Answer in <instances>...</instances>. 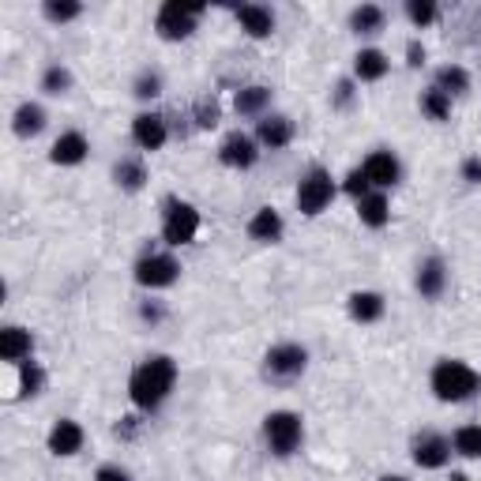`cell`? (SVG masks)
Here are the masks:
<instances>
[{"label":"cell","mask_w":481,"mask_h":481,"mask_svg":"<svg viewBox=\"0 0 481 481\" xmlns=\"http://www.w3.org/2000/svg\"><path fill=\"white\" fill-rule=\"evenodd\" d=\"M173 380H177V365L169 358H147L136 372H132V402L139 410H155L166 402V395L173 391Z\"/></svg>","instance_id":"6da1fadb"},{"label":"cell","mask_w":481,"mask_h":481,"mask_svg":"<svg viewBox=\"0 0 481 481\" xmlns=\"http://www.w3.org/2000/svg\"><path fill=\"white\" fill-rule=\"evenodd\" d=\"M481 388V376L463 361H440L433 369V391L444 402H463Z\"/></svg>","instance_id":"7a4b0ae2"},{"label":"cell","mask_w":481,"mask_h":481,"mask_svg":"<svg viewBox=\"0 0 481 481\" xmlns=\"http://www.w3.org/2000/svg\"><path fill=\"white\" fill-rule=\"evenodd\" d=\"M264 437H267V444H271L274 455H293L297 444H301V418L290 414V410H274V414H267V421H264Z\"/></svg>","instance_id":"3957f363"},{"label":"cell","mask_w":481,"mask_h":481,"mask_svg":"<svg viewBox=\"0 0 481 481\" xmlns=\"http://www.w3.org/2000/svg\"><path fill=\"white\" fill-rule=\"evenodd\" d=\"M204 12V5H181V0H169L159 12V34L169 42H181L196 31V19Z\"/></svg>","instance_id":"277c9868"},{"label":"cell","mask_w":481,"mask_h":481,"mask_svg":"<svg viewBox=\"0 0 481 481\" xmlns=\"http://www.w3.org/2000/svg\"><path fill=\"white\" fill-rule=\"evenodd\" d=\"M196 234H199V211L192 204H181V199H169L162 237L169 245H188V241H196Z\"/></svg>","instance_id":"5b68a950"},{"label":"cell","mask_w":481,"mask_h":481,"mask_svg":"<svg viewBox=\"0 0 481 481\" xmlns=\"http://www.w3.org/2000/svg\"><path fill=\"white\" fill-rule=\"evenodd\" d=\"M332 196H335L332 173H327V169H313L305 181L297 185V207L305 211V215H320L327 204H332Z\"/></svg>","instance_id":"8992f818"},{"label":"cell","mask_w":481,"mask_h":481,"mask_svg":"<svg viewBox=\"0 0 481 481\" xmlns=\"http://www.w3.org/2000/svg\"><path fill=\"white\" fill-rule=\"evenodd\" d=\"M305 365H309V353L301 350V346H293V342H283V346H274L271 353H267V361H264V372L271 376V380H297L301 372H305Z\"/></svg>","instance_id":"52a82bcc"},{"label":"cell","mask_w":481,"mask_h":481,"mask_svg":"<svg viewBox=\"0 0 481 481\" xmlns=\"http://www.w3.org/2000/svg\"><path fill=\"white\" fill-rule=\"evenodd\" d=\"M177 271H181V264H177L173 256H143L136 264V283L139 286H150V290H159V286H169Z\"/></svg>","instance_id":"ba28073f"},{"label":"cell","mask_w":481,"mask_h":481,"mask_svg":"<svg viewBox=\"0 0 481 481\" xmlns=\"http://www.w3.org/2000/svg\"><path fill=\"white\" fill-rule=\"evenodd\" d=\"M447 455H451V444H447L444 437H437V433H421V437L414 440V463L425 467V470L444 467Z\"/></svg>","instance_id":"9c48e42d"},{"label":"cell","mask_w":481,"mask_h":481,"mask_svg":"<svg viewBox=\"0 0 481 481\" xmlns=\"http://www.w3.org/2000/svg\"><path fill=\"white\" fill-rule=\"evenodd\" d=\"M218 159H222L226 166H234V169H248L252 162H256V143H252L245 132H234V136L222 139Z\"/></svg>","instance_id":"30bf717a"},{"label":"cell","mask_w":481,"mask_h":481,"mask_svg":"<svg viewBox=\"0 0 481 481\" xmlns=\"http://www.w3.org/2000/svg\"><path fill=\"white\" fill-rule=\"evenodd\" d=\"M361 169L369 177V185H376V188H388V185L399 181V159L391 155V150H372Z\"/></svg>","instance_id":"8fae6325"},{"label":"cell","mask_w":481,"mask_h":481,"mask_svg":"<svg viewBox=\"0 0 481 481\" xmlns=\"http://www.w3.org/2000/svg\"><path fill=\"white\" fill-rule=\"evenodd\" d=\"M132 139L143 147V150H159L166 143V120L159 113H139L136 124H132Z\"/></svg>","instance_id":"7c38bea8"},{"label":"cell","mask_w":481,"mask_h":481,"mask_svg":"<svg viewBox=\"0 0 481 481\" xmlns=\"http://www.w3.org/2000/svg\"><path fill=\"white\" fill-rule=\"evenodd\" d=\"M31 346H34V339H31V332H23V327H5V332H0V358L5 361L23 365V358H31Z\"/></svg>","instance_id":"4fadbf2b"},{"label":"cell","mask_w":481,"mask_h":481,"mask_svg":"<svg viewBox=\"0 0 481 481\" xmlns=\"http://www.w3.org/2000/svg\"><path fill=\"white\" fill-rule=\"evenodd\" d=\"M87 139L80 136V132H64L57 143H53V150H49V159H53L57 166H75V162H83L87 159Z\"/></svg>","instance_id":"5bb4252c"},{"label":"cell","mask_w":481,"mask_h":481,"mask_svg":"<svg viewBox=\"0 0 481 481\" xmlns=\"http://www.w3.org/2000/svg\"><path fill=\"white\" fill-rule=\"evenodd\" d=\"M83 447V428L75 421H57L53 433H49V451L53 455H75Z\"/></svg>","instance_id":"9a60e30c"},{"label":"cell","mask_w":481,"mask_h":481,"mask_svg":"<svg viewBox=\"0 0 481 481\" xmlns=\"http://www.w3.org/2000/svg\"><path fill=\"white\" fill-rule=\"evenodd\" d=\"M256 139H260L264 147H271V150L286 147V143L293 139V124H290V117H264V120H260V129H256Z\"/></svg>","instance_id":"2e32d148"},{"label":"cell","mask_w":481,"mask_h":481,"mask_svg":"<svg viewBox=\"0 0 481 481\" xmlns=\"http://www.w3.org/2000/svg\"><path fill=\"white\" fill-rule=\"evenodd\" d=\"M237 19H241V27H245L252 38H267V34L274 31V15H271L267 8H260V5L237 8Z\"/></svg>","instance_id":"e0dca14e"},{"label":"cell","mask_w":481,"mask_h":481,"mask_svg":"<svg viewBox=\"0 0 481 481\" xmlns=\"http://www.w3.org/2000/svg\"><path fill=\"white\" fill-rule=\"evenodd\" d=\"M248 234L256 241H278V237H283V218H278L274 207H260L248 222Z\"/></svg>","instance_id":"ac0fdd59"},{"label":"cell","mask_w":481,"mask_h":481,"mask_svg":"<svg viewBox=\"0 0 481 481\" xmlns=\"http://www.w3.org/2000/svg\"><path fill=\"white\" fill-rule=\"evenodd\" d=\"M350 316L358 320V323L380 320V316H384V297H380V293H369V290L353 293V297H350Z\"/></svg>","instance_id":"d6986e66"},{"label":"cell","mask_w":481,"mask_h":481,"mask_svg":"<svg viewBox=\"0 0 481 481\" xmlns=\"http://www.w3.org/2000/svg\"><path fill=\"white\" fill-rule=\"evenodd\" d=\"M444 283H447V271L440 260H425L421 271H418V290L421 297H440L444 293Z\"/></svg>","instance_id":"ffe728a7"},{"label":"cell","mask_w":481,"mask_h":481,"mask_svg":"<svg viewBox=\"0 0 481 481\" xmlns=\"http://www.w3.org/2000/svg\"><path fill=\"white\" fill-rule=\"evenodd\" d=\"M358 215L365 226H372V230H380V226H388L391 211H388V199L380 196V192H369L365 199H358Z\"/></svg>","instance_id":"44dd1931"},{"label":"cell","mask_w":481,"mask_h":481,"mask_svg":"<svg viewBox=\"0 0 481 481\" xmlns=\"http://www.w3.org/2000/svg\"><path fill=\"white\" fill-rule=\"evenodd\" d=\"M353 72H358V80H384L388 57L380 53V49H361V53L353 57Z\"/></svg>","instance_id":"7402d4cb"},{"label":"cell","mask_w":481,"mask_h":481,"mask_svg":"<svg viewBox=\"0 0 481 481\" xmlns=\"http://www.w3.org/2000/svg\"><path fill=\"white\" fill-rule=\"evenodd\" d=\"M45 129V110L42 106H34V102H27V106H19L15 110V136H38Z\"/></svg>","instance_id":"603a6c76"},{"label":"cell","mask_w":481,"mask_h":481,"mask_svg":"<svg viewBox=\"0 0 481 481\" xmlns=\"http://www.w3.org/2000/svg\"><path fill=\"white\" fill-rule=\"evenodd\" d=\"M350 27L358 31V34H376V31H384V12H380L376 5H361V8H353Z\"/></svg>","instance_id":"cb8c5ba5"},{"label":"cell","mask_w":481,"mask_h":481,"mask_svg":"<svg viewBox=\"0 0 481 481\" xmlns=\"http://www.w3.org/2000/svg\"><path fill=\"white\" fill-rule=\"evenodd\" d=\"M437 91H444L447 98L451 94H463V91H470V75L459 64H447V68L437 72Z\"/></svg>","instance_id":"d4e9b609"},{"label":"cell","mask_w":481,"mask_h":481,"mask_svg":"<svg viewBox=\"0 0 481 481\" xmlns=\"http://www.w3.org/2000/svg\"><path fill=\"white\" fill-rule=\"evenodd\" d=\"M267 102H271V91L267 87H245V91H237V113H245V117L264 113Z\"/></svg>","instance_id":"484cf974"},{"label":"cell","mask_w":481,"mask_h":481,"mask_svg":"<svg viewBox=\"0 0 481 481\" xmlns=\"http://www.w3.org/2000/svg\"><path fill=\"white\" fill-rule=\"evenodd\" d=\"M113 177H117L120 188L136 192V188H143V181H147V169H143V162H136V159H124V162H117Z\"/></svg>","instance_id":"4316f807"},{"label":"cell","mask_w":481,"mask_h":481,"mask_svg":"<svg viewBox=\"0 0 481 481\" xmlns=\"http://www.w3.org/2000/svg\"><path fill=\"white\" fill-rule=\"evenodd\" d=\"M455 451L467 455V459H477L481 455V425H467L455 433Z\"/></svg>","instance_id":"83f0119b"},{"label":"cell","mask_w":481,"mask_h":481,"mask_svg":"<svg viewBox=\"0 0 481 481\" xmlns=\"http://www.w3.org/2000/svg\"><path fill=\"white\" fill-rule=\"evenodd\" d=\"M421 110L433 117V120H447V113H451V98L444 94V91H425V98H421Z\"/></svg>","instance_id":"f1b7e54d"},{"label":"cell","mask_w":481,"mask_h":481,"mask_svg":"<svg viewBox=\"0 0 481 481\" xmlns=\"http://www.w3.org/2000/svg\"><path fill=\"white\" fill-rule=\"evenodd\" d=\"M42 384H45L42 369H38L34 361H23V365H19V391H23V395H38Z\"/></svg>","instance_id":"f546056e"},{"label":"cell","mask_w":481,"mask_h":481,"mask_svg":"<svg viewBox=\"0 0 481 481\" xmlns=\"http://www.w3.org/2000/svg\"><path fill=\"white\" fill-rule=\"evenodd\" d=\"M42 87H45L49 94H64V91L72 87V72H68V68H61V64L45 68V75H42Z\"/></svg>","instance_id":"4dcf8cb0"},{"label":"cell","mask_w":481,"mask_h":481,"mask_svg":"<svg viewBox=\"0 0 481 481\" xmlns=\"http://www.w3.org/2000/svg\"><path fill=\"white\" fill-rule=\"evenodd\" d=\"M407 15H410L414 27H428V23L437 19V5H428V0H410V5H407Z\"/></svg>","instance_id":"1f68e13d"},{"label":"cell","mask_w":481,"mask_h":481,"mask_svg":"<svg viewBox=\"0 0 481 481\" xmlns=\"http://www.w3.org/2000/svg\"><path fill=\"white\" fill-rule=\"evenodd\" d=\"M159 91H162V80H159L155 72H143L139 80H136V94H139V98H155Z\"/></svg>","instance_id":"d6a6232c"},{"label":"cell","mask_w":481,"mask_h":481,"mask_svg":"<svg viewBox=\"0 0 481 481\" xmlns=\"http://www.w3.org/2000/svg\"><path fill=\"white\" fill-rule=\"evenodd\" d=\"M346 192H350V196H358V199L369 196V177H365V169H353V173L346 177Z\"/></svg>","instance_id":"836d02e7"},{"label":"cell","mask_w":481,"mask_h":481,"mask_svg":"<svg viewBox=\"0 0 481 481\" xmlns=\"http://www.w3.org/2000/svg\"><path fill=\"white\" fill-rule=\"evenodd\" d=\"M80 15V5H45V19H53V23H68Z\"/></svg>","instance_id":"e575fe53"},{"label":"cell","mask_w":481,"mask_h":481,"mask_svg":"<svg viewBox=\"0 0 481 481\" xmlns=\"http://www.w3.org/2000/svg\"><path fill=\"white\" fill-rule=\"evenodd\" d=\"M196 117H199V129H215V124H218V106L215 102H204V106L196 110Z\"/></svg>","instance_id":"d590c367"},{"label":"cell","mask_w":481,"mask_h":481,"mask_svg":"<svg viewBox=\"0 0 481 481\" xmlns=\"http://www.w3.org/2000/svg\"><path fill=\"white\" fill-rule=\"evenodd\" d=\"M98 481H132L129 470H120V467H102L98 470Z\"/></svg>","instance_id":"8d00e7d4"},{"label":"cell","mask_w":481,"mask_h":481,"mask_svg":"<svg viewBox=\"0 0 481 481\" xmlns=\"http://www.w3.org/2000/svg\"><path fill=\"white\" fill-rule=\"evenodd\" d=\"M463 177L470 185H481V159H470L467 166H463Z\"/></svg>","instance_id":"74e56055"},{"label":"cell","mask_w":481,"mask_h":481,"mask_svg":"<svg viewBox=\"0 0 481 481\" xmlns=\"http://www.w3.org/2000/svg\"><path fill=\"white\" fill-rule=\"evenodd\" d=\"M407 57H410V64H425V49H421L418 42H410V45H407Z\"/></svg>","instance_id":"f35d334b"},{"label":"cell","mask_w":481,"mask_h":481,"mask_svg":"<svg viewBox=\"0 0 481 481\" xmlns=\"http://www.w3.org/2000/svg\"><path fill=\"white\" fill-rule=\"evenodd\" d=\"M350 94H353V83H339V94H335V102L346 106L350 102Z\"/></svg>","instance_id":"ab89813d"},{"label":"cell","mask_w":481,"mask_h":481,"mask_svg":"<svg viewBox=\"0 0 481 481\" xmlns=\"http://www.w3.org/2000/svg\"><path fill=\"white\" fill-rule=\"evenodd\" d=\"M380 481H407V477H380Z\"/></svg>","instance_id":"60d3db41"},{"label":"cell","mask_w":481,"mask_h":481,"mask_svg":"<svg viewBox=\"0 0 481 481\" xmlns=\"http://www.w3.org/2000/svg\"><path fill=\"white\" fill-rule=\"evenodd\" d=\"M451 481H470V477H463V474H455V477H451Z\"/></svg>","instance_id":"b9f144b4"}]
</instances>
